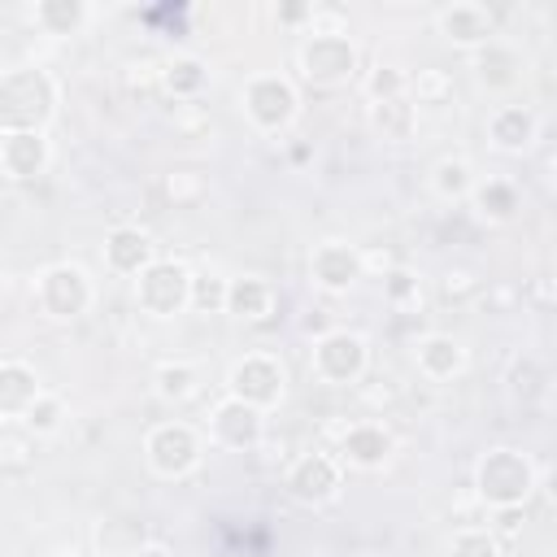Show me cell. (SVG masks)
<instances>
[{
  "mask_svg": "<svg viewBox=\"0 0 557 557\" xmlns=\"http://www.w3.org/2000/svg\"><path fill=\"white\" fill-rule=\"evenodd\" d=\"M52 557H78V553H74V548H70V553H52Z\"/></svg>",
  "mask_w": 557,
  "mask_h": 557,
  "instance_id": "obj_44",
  "label": "cell"
},
{
  "mask_svg": "<svg viewBox=\"0 0 557 557\" xmlns=\"http://www.w3.org/2000/svg\"><path fill=\"white\" fill-rule=\"evenodd\" d=\"M274 309V287L265 278H231V292H226V313L239 318V322H261L265 313Z\"/></svg>",
  "mask_w": 557,
  "mask_h": 557,
  "instance_id": "obj_23",
  "label": "cell"
},
{
  "mask_svg": "<svg viewBox=\"0 0 557 557\" xmlns=\"http://www.w3.org/2000/svg\"><path fill=\"white\" fill-rule=\"evenodd\" d=\"M152 392L165 400V405H183L200 392V366L196 361H161L152 370Z\"/></svg>",
  "mask_w": 557,
  "mask_h": 557,
  "instance_id": "obj_25",
  "label": "cell"
},
{
  "mask_svg": "<svg viewBox=\"0 0 557 557\" xmlns=\"http://www.w3.org/2000/svg\"><path fill=\"white\" fill-rule=\"evenodd\" d=\"M540 492V474L535 461L522 448L496 444L474 461V496L487 509H509V505H527Z\"/></svg>",
  "mask_w": 557,
  "mask_h": 557,
  "instance_id": "obj_1",
  "label": "cell"
},
{
  "mask_svg": "<svg viewBox=\"0 0 557 557\" xmlns=\"http://www.w3.org/2000/svg\"><path fill=\"white\" fill-rule=\"evenodd\" d=\"M366 366H370L366 339H361L357 331H344V326L326 331V335L313 339V348H309V370H313V379H318V383H331V387H352V383H361Z\"/></svg>",
  "mask_w": 557,
  "mask_h": 557,
  "instance_id": "obj_8",
  "label": "cell"
},
{
  "mask_svg": "<svg viewBox=\"0 0 557 557\" xmlns=\"http://www.w3.org/2000/svg\"><path fill=\"white\" fill-rule=\"evenodd\" d=\"M52 161L44 131H0V174L9 183H35Z\"/></svg>",
  "mask_w": 557,
  "mask_h": 557,
  "instance_id": "obj_14",
  "label": "cell"
},
{
  "mask_svg": "<svg viewBox=\"0 0 557 557\" xmlns=\"http://www.w3.org/2000/svg\"><path fill=\"white\" fill-rule=\"evenodd\" d=\"M265 440V409L239 400V396H222L209 413V444L226 448V453H257Z\"/></svg>",
  "mask_w": 557,
  "mask_h": 557,
  "instance_id": "obj_11",
  "label": "cell"
},
{
  "mask_svg": "<svg viewBox=\"0 0 557 557\" xmlns=\"http://www.w3.org/2000/svg\"><path fill=\"white\" fill-rule=\"evenodd\" d=\"M30 300H35V309H39L44 318H52V322H74V318H83V313L91 309L96 287H91V278H87L83 265H74V261H52V265H44V270L35 274Z\"/></svg>",
  "mask_w": 557,
  "mask_h": 557,
  "instance_id": "obj_4",
  "label": "cell"
},
{
  "mask_svg": "<svg viewBox=\"0 0 557 557\" xmlns=\"http://www.w3.org/2000/svg\"><path fill=\"white\" fill-rule=\"evenodd\" d=\"M470 205L483 222H509L518 213V187L509 178H483V183H474Z\"/></svg>",
  "mask_w": 557,
  "mask_h": 557,
  "instance_id": "obj_26",
  "label": "cell"
},
{
  "mask_svg": "<svg viewBox=\"0 0 557 557\" xmlns=\"http://www.w3.org/2000/svg\"><path fill=\"white\" fill-rule=\"evenodd\" d=\"M161 87H165L174 100L191 104V100H200V91L209 87V65H205L200 57H191V52H178V57L161 61Z\"/></svg>",
  "mask_w": 557,
  "mask_h": 557,
  "instance_id": "obj_22",
  "label": "cell"
},
{
  "mask_svg": "<svg viewBox=\"0 0 557 557\" xmlns=\"http://www.w3.org/2000/svg\"><path fill=\"white\" fill-rule=\"evenodd\" d=\"M366 117H370V126H374L383 139L400 144V139H409V135H413V126H418V104H413L409 96L374 100V104H366Z\"/></svg>",
  "mask_w": 557,
  "mask_h": 557,
  "instance_id": "obj_24",
  "label": "cell"
},
{
  "mask_svg": "<svg viewBox=\"0 0 557 557\" xmlns=\"http://www.w3.org/2000/svg\"><path fill=\"white\" fill-rule=\"evenodd\" d=\"M483 287V278L470 270V265H457V270H448L444 278H440V292H444V300H466V296H474Z\"/></svg>",
  "mask_w": 557,
  "mask_h": 557,
  "instance_id": "obj_37",
  "label": "cell"
},
{
  "mask_svg": "<svg viewBox=\"0 0 557 557\" xmlns=\"http://www.w3.org/2000/svg\"><path fill=\"white\" fill-rule=\"evenodd\" d=\"M100 257H104V265H109L113 274L139 278V274L157 261V244H152V235L139 231V226H113V231L104 235V244H100Z\"/></svg>",
  "mask_w": 557,
  "mask_h": 557,
  "instance_id": "obj_16",
  "label": "cell"
},
{
  "mask_svg": "<svg viewBox=\"0 0 557 557\" xmlns=\"http://www.w3.org/2000/svg\"><path fill=\"white\" fill-rule=\"evenodd\" d=\"M283 392H287V370L270 352H244L226 370V396H239L257 409H274L283 400Z\"/></svg>",
  "mask_w": 557,
  "mask_h": 557,
  "instance_id": "obj_10",
  "label": "cell"
},
{
  "mask_svg": "<svg viewBox=\"0 0 557 557\" xmlns=\"http://www.w3.org/2000/svg\"><path fill=\"white\" fill-rule=\"evenodd\" d=\"M339 487H344V461L331 453H300L283 470V492L305 509L331 505L339 496Z\"/></svg>",
  "mask_w": 557,
  "mask_h": 557,
  "instance_id": "obj_9",
  "label": "cell"
},
{
  "mask_svg": "<svg viewBox=\"0 0 557 557\" xmlns=\"http://www.w3.org/2000/svg\"><path fill=\"white\" fill-rule=\"evenodd\" d=\"M448 557H505V540H500L492 527L466 522V527L453 531V540H448Z\"/></svg>",
  "mask_w": 557,
  "mask_h": 557,
  "instance_id": "obj_28",
  "label": "cell"
},
{
  "mask_svg": "<svg viewBox=\"0 0 557 557\" xmlns=\"http://www.w3.org/2000/svg\"><path fill=\"white\" fill-rule=\"evenodd\" d=\"M35 440H44V435H57L61 426H65V400L61 396H52V392H39V400L17 418Z\"/></svg>",
  "mask_w": 557,
  "mask_h": 557,
  "instance_id": "obj_34",
  "label": "cell"
},
{
  "mask_svg": "<svg viewBox=\"0 0 557 557\" xmlns=\"http://www.w3.org/2000/svg\"><path fill=\"white\" fill-rule=\"evenodd\" d=\"M544 366H540V357H531V352H518L513 361H509V374H505V383H509V392L518 396V400H535L540 392H544Z\"/></svg>",
  "mask_w": 557,
  "mask_h": 557,
  "instance_id": "obj_35",
  "label": "cell"
},
{
  "mask_svg": "<svg viewBox=\"0 0 557 557\" xmlns=\"http://www.w3.org/2000/svg\"><path fill=\"white\" fill-rule=\"evenodd\" d=\"M91 17V4L87 0H35L30 9V22L52 35V39H65V35H78Z\"/></svg>",
  "mask_w": 557,
  "mask_h": 557,
  "instance_id": "obj_20",
  "label": "cell"
},
{
  "mask_svg": "<svg viewBox=\"0 0 557 557\" xmlns=\"http://www.w3.org/2000/svg\"><path fill=\"white\" fill-rule=\"evenodd\" d=\"M548 183H553V196H557V157L548 161Z\"/></svg>",
  "mask_w": 557,
  "mask_h": 557,
  "instance_id": "obj_43",
  "label": "cell"
},
{
  "mask_svg": "<svg viewBox=\"0 0 557 557\" xmlns=\"http://www.w3.org/2000/svg\"><path fill=\"white\" fill-rule=\"evenodd\" d=\"M435 26L440 35L453 44V48H466V52H479L483 44L496 39V13L487 4H474V0H457V4H444L435 13Z\"/></svg>",
  "mask_w": 557,
  "mask_h": 557,
  "instance_id": "obj_13",
  "label": "cell"
},
{
  "mask_svg": "<svg viewBox=\"0 0 557 557\" xmlns=\"http://www.w3.org/2000/svg\"><path fill=\"white\" fill-rule=\"evenodd\" d=\"M392 448H396V444H392V431H387L383 422H352V426H344L339 440H335L339 461L352 466V470H379V466H387Z\"/></svg>",
  "mask_w": 557,
  "mask_h": 557,
  "instance_id": "obj_15",
  "label": "cell"
},
{
  "mask_svg": "<svg viewBox=\"0 0 557 557\" xmlns=\"http://www.w3.org/2000/svg\"><path fill=\"white\" fill-rule=\"evenodd\" d=\"M296 70L309 87H348L366 74L348 30H305L296 44Z\"/></svg>",
  "mask_w": 557,
  "mask_h": 557,
  "instance_id": "obj_3",
  "label": "cell"
},
{
  "mask_svg": "<svg viewBox=\"0 0 557 557\" xmlns=\"http://www.w3.org/2000/svg\"><path fill=\"white\" fill-rule=\"evenodd\" d=\"M361 91H366V100H370V104H374V100L409 96V74H405V70H396V65H387V61H379V65H370V70L361 74Z\"/></svg>",
  "mask_w": 557,
  "mask_h": 557,
  "instance_id": "obj_32",
  "label": "cell"
},
{
  "mask_svg": "<svg viewBox=\"0 0 557 557\" xmlns=\"http://www.w3.org/2000/svg\"><path fill=\"white\" fill-rule=\"evenodd\" d=\"M191 270L183 261L157 257L139 278H135V305L148 318H174L183 309H191Z\"/></svg>",
  "mask_w": 557,
  "mask_h": 557,
  "instance_id": "obj_7",
  "label": "cell"
},
{
  "mask_svg": "<svg viewBox=\"0 0 557 557\" xmlns=\"http://www.w3.org/2000/svg\"><path fill=\"white\" fill-rule=\"evenodd\" d=\"M205 457V440L191 422H157L144 435V461L157 479H187Z\"/></svg>",
  "mask_w": 557,
  "mask_h": 557,
  "instance_id": "obj_6",
  "label": "cell"
},
{
  "mask_svg": "<svg viewBox=\"0 0 557 557\" xmlns=\"http://www.w3.org/2000/svg\"><path fill=\"white\" fill-rule=\"evenodd\" d=\"M313 17H318V9L313 4H278V22L283 26H313Z\"/></svg>",
  "mask_w": 557,
  "mask_h": 557,
  "instance_id": "obj_39",
  "label": "cell"
},
{
  "mask_svg": "<svg viewBox=\"0 0 557 557\" xmlns=\"http://www.w3.org/2000/svg\"><path fill=\"white\" fill-rule=\"evenodd\" d=\"M39 374L35 366H26L22 357H4L0 361V418L17 422L35 400H39Z\"/></svg>",
  "mask_w": 557,
  "mask_h": 557,
  "instance_id": "obj_19",
  "label": "cell"
},
{
  "mask_svg": "<svg viewBox=\"0 0 557 557\" xmlns=\"http://www.w3.org/2000/svg\"><path fill=\"white\" fill-rule=\"evenodd\" d=\"M413 361H418V374L431 379V383H444V379H457L466 370V348L461 339L444 335V331H431L413 344Z\"/></svg>",
  "mask_w": 557,
  "mask_h": 557,
  "instance_id": "obj_18",
  "label": "cell"
},
{
  "mask_svg": "<svg viewBox=\"0 0 557 557\" xmlns=\"http://www.w3.org/2000/svg\"><path fill=\"white\" fill-rule=\"evenodd\" d=\"M131 557H174V553H170L165 544H152V540H148V544H139Z\"/></svg>",
  "mask_w": 557,
  "mask_h": 557,
  "instance_id": "obj_42",
  "label": "cell"
},
{
  "mask_svg": "<svg viewBox=\"0 0 557 557\" xmlns=\"http://www.w3.org/2000/svg\"><path fill=\"white\" fill-rule=\"evenodd\" d=\"M35 466V435L22 422H4L0 435V470L4 474H26Z\"/></svg>",
  "mask_w": 557,
  "mask_h": 557,
  "instance_id": "obj_29",
  "label": "cell"
},
{
  "mask_svg": "<svg viewBox=\"0 0 557 557\" xmlns=\"http://www.w3.org/2000/svg\"><path fill=\"white\" fill-rule=\"evenodd\" d=\"M361 274H366V261H361V248H357V244L322 239V244L309 252V278H313V287H322V292H331V296L348 292Z\"/></svg>",
  "mask_w": 557,
  "mask_h": 557,
  "instance_id": "obj_12",
  "label": "cell"
},
{
  "mask_svg": "<svg viewBox=\"0 0 557 557\" xmlns=\"http://www.w3.org/2000/svg\"><path fill=\"white\" fill-rule=\"evenodd\" d=\"M500 540H518L522 527H527V505H509V509H492V522H487Z\"/></svg>",
  "mask_w": 557,
  "mask_h": 557,
  "instance_id": "obj_38",
  "label": "cell"
},
{
  "mask_svg": "<svg viewBox=\"0 0 557 557\" xmlns=\"http://www.w3.org/2000/svg\"><path fill=\"white\" fill-rule=\"evenodd\" d=\"M161 187H165V200H170L174 209H196V205L209 196V178H205L200 170H191V165L170 170Z\"/></svg>",
  "mask_w": 557,
  "mask_h": 557,
  "instance_id": "obj_30",
  "label": "cell"
},
{
  "mask_svg": "<svg viewBox=\"0 0 557 557\" xmlns=\"http://www.w3.org/2000/svg\"><path fill=\"white\" fill-rule=\"evenodd\" d=\"M226 292H231V278H222V274H196L191 278V309L196 313H226Z\"/></svg>",
  "mask_w": 557,
  "mask_h": 557,
  "instance_id": "obj_36",
  "label": "cell"
},
{
  "mask_svg": "<svg viewBox=\"0 0 557 557\" xmlns=\"http://www.w3.org/2000/svg\"><path fill=\"white\" fill-rule=\"evenodd\" d=\"M535 135H540V122L527 104H500L487 117V144L496 152H527L535 144Z\"/></svg>",
  "mask_w": 557,
  "mask_h": 557,
  "instance_id": "obj_17",
  "label": "cell"
},
{
  "mask_svg": "<svg viewBox=\"0 0 557 557\" xmlns=\"http://www.w3.org/2000/svg\"><path fill=\"white\" fill-rule=\"evenodd\" d=\"M540 492H544V500H548V509L557 513V470H553V474H548V479L540 483Z\"/></svg>",
  "mask_w": 557,
  "mask_h": 557,
  "instance_id": "obj_41",
  "label": "cell"
},
{
  "mask_svg": "<svg viewBox=\"0 0 557 557\" xmlns=\"http://www.w3.org/2000/svg\"><path fill=\"white\" fill-rule=\"evenodd\" d=\"M300 331H309V335H313V339H322V335H326V331H335V326H331V322H326V318H322V313H309V318H305V322H300Z\"/></svg>",
  "mask_w": 557,
  "mask_h": 557,
  "instance_id": "obj_40",
  "label": "cell"
},
{
  "mask_svg": "<svg viewBox=\"0 0 557 557\" xmlns=\"http://www.w3.org/2000/svg\"><path fill=\"white\" fill-rule=\"evenodd\" d=\"M239 104H244V117L252 122V131L278 135V131H287V126L296 122V113H300V91H296V83H292L287 74H252V78L244 83Z\"/></svg>",
  "mask_w": 557,
  "mask_h": 557,
  "instance_id": "obj_5",
  "label": "cell"
},
{
  "mask_svg": "<svg viewBox=\"0 0 557 557\" xmlns=\"http://www.w3.org/2000/svg\"><path fill=\"white\" fill-rule=\"evenodd\" d=\"M383 300H387L396 313L422 309V274L409 270V265H396V270L383 278Z\"/></svg>",
  "mask_w": 557,
  "mask_h": 557,
  "instance_id": "obj_31",
  "label": "cell"
},
{
  "mask_svg": "<svg viewBox=\"0 0 557 557\" xmlns=\"http://www.w3.org/2000/svg\"><path fill=\"white\" fill-rule=\"evenodd\" d=\"M409 100L413 104H448L453 100V74L440 70V65L413 70L409 74Z\"/></svg>",
  "mask_w": 557,
  "mask_h": 557,
  "instance_id": "obj_33",
  "label": "cell"
},
{
  "mask_svg": "<svg viewBox=\"0 0 557 557\" xmlns=\"http://www.w3.org/2000/svg\"><path fill=\"white\" fill-rule=\"evenodd\" d=\"M431 191H435L440 200H448V205L470 200V191H474V170H470V161H466V157H440V161L431 165Z\"/></svg>",
  "mask_w": 557,
  "mask_h": 557,
  "instance_id": "obj_27",
  "label": "cell"
},
{
  "mask_svg": "<svg viewBox=\"0 0 557 557\" xmlns=\"http://www.w3.org/2000/svg\"><path fill=\"white\" fill-rule=\"evenodd\" d=\"M57 113V83L39 65L0 74V131H44Z\"/></svg>",
  "mask_w": 557,
  "mask_h": 557,
  "instance_id": "obj_2",
  "label": "cell"
},
{
  "mask_svg": "<svg viewBox=\"0 0 557 557\" xmlns=\"http://www.w3.org/2000/svg\"><path fill=\"white\" fill-rule=\"evenodd\" d=\"M470 57H474V78H479L487 91H505V87H513V83H518L522 61H518V52H513L509 44L492 39V44H483V48H479V52H470Z\"/></svg>",
  "mask_w": 557,
  "mask_h": 557,
  "instance_id": "obj_21",
  "label": "cell"
}]
</instances>
